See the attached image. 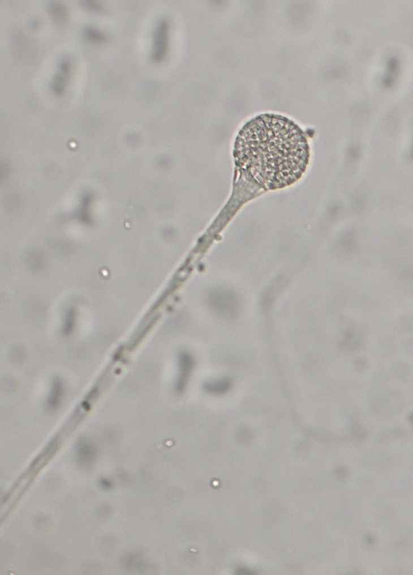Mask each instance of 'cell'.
I'll return each instance as SVG.
<instances>
[{
  "instance_id": "2",
  "label": "cell",
  "mask_w": 413,
  "mask_h": 575,
  "mask_svg": "<svg viewBox=\"0 0 413 575\" xmlns=\"http://www.w3.org/2000/svg\"><path fill=\"white\" fill-rule=\"evenodd\" d=\"M46 8L54 21L57 23H63L67 20L68 13L65 6L62 3L49 1L46 5Z\"/></svg>"
},
{
  "instance_id": "5",
  "label": "cell",
  "mask_w": 413,
  "mask_h": 575,
  "mask_svg": "<svg viewBox=\"0 0 413 575\" xmlns=\"http://www.w3.org/2000/svg\"><path fill=\"white\" fill-rule=\"evenodd\" d=\"M80 4L84 8L92 11H100L101 7L98 3L91 1H82Z\"/></svg>"
},
{
  "instance_id": "4",
  "label": "cell",
  "mask_w": 413,
  "mask_h": 575,
  "mask_svg": "<svg viewBox=\"0 0 413 575\" xmlns=\"http://www.w3.org/2000/svg\"><path fill=\"white\" fill-rule=\"evenodd\" d=\"M83 36L86 40L92 42L103 41L105 40L103 34L92 27H86L83 30Z\"/></svg>"
},
{
  "instance_id": "1",
  "label": "cell",
  "mask_w": 413,
  "mask_h": 575,
  "mask_svg": "<svg viewBox=\"0 0 413 575\" xmlns=\"http://www.w3.org/2000/svg\"><path fill=\"white\" fill-rule=\"evenodd\" d=\"M233 157L241 177L259 189L272 190L298 181L310 152L306 134L297 124L281 115L264 114L241 128Z\"/></svg>"
},
{
  "instance_id": "3",
  "label": "cell",
  "mask_w": 413,
  "mask_h": 575,
  "mask_svg": "<svg viewBox=\"0 0 413 575\" xmlns=\"http://www.w3.org/2000/svg\"><path fill=\"white\" fill-rule=\"evenodd\" d=\"M56 75H54L51 83V88L54 94L61 95L64 92L65 88L66 80L70 72H66L64 70L60 69Z\"/></svg>"
}]
</instances>
